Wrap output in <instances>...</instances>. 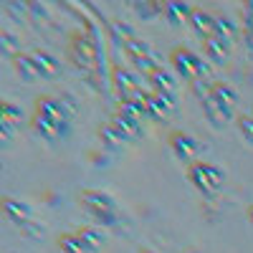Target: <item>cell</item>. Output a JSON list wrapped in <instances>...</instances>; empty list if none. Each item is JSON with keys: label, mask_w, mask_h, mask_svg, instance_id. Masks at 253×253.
Masks as SVG:
<instances>
[{"label": "cell", "mask_w": 253, "mask_h": 253, "mask_svg": "<svg viewBox=\"0 0 253 253\" xmlns=\"http://www.w3.org/2000/svg\"><path fill=\"white\" fill-rule=\"evenodd\" d=\"M58 248H61V253H86L76 233H66V236H61V238H58Z\"/></svg>", "instance_id": "21"}, {"label": "cell", "mask_w": 253, "mask_h": 253, "mask_svg": "<svg viewBox=\"0 0 253 253\" xmlns=\"http://www.w3.org/2000/svg\"><path fill=\"white\" fill-rule=\"evenodd\" d=\"M13 63L18 69V76L23 81H36L41 79L38 76V69H36V61H33V53H15L13 56Z\"/></svg>", "instance_id": "15"}, {"label": "cell", "mask_w": 253, "mask_h": 253, "mask_svg": "<svg viewBox=\"0 0 253 253\" xmlns=\"http://www.w3.org/2000/svg\"><path fill=\"white\" fill-rule=\"evenodd\" d=\"M76 236H79V241H81V246H84L86 253L99 251L104 246V241H107V236L101 233V228H79Z\"/></svg>", "instance_id": "11"}, {"label": "cell", "mask_w": 253, "mask_h": 253, "mask_svg": "<svg viewBox=\"0 0 253 253\" xmlns=\"http://www.w3.org/2000/svg\"><path fill=\"white\" fill-rule=\"evenodd\" d=\"M190 23H193L195 33L203 36V41H205V38L213 36V31H215V15H210V13H205V10H193V15H190Z\"/></svg>", "instance_id": "13"}, {"label": "cell", "mask_w": 253, "mask_h": 253, "mask_svg": "<svg viewBox=\"0 0 253 253\" xmlns=\"http://www.w3.org/2000/svg\"><path fill=\"white\" fill-rule=\"evenodd\" d=\"M246 215H248V220H251V225H253V205H248V210H246Z\"/></svg>", "instance_id": "27"}, {"label": "cell", "mask_w": 253, "mask_h": 253, "mask_svg": "<svg viewBox=\"0 0 253 253\" xmlns=\"http://www.w3.org/2000/svg\"><path fill=\"white\" fill-rule=\"evenodd\" d=\"M193 15V8H190L187 3H167L165 5V18L170 20L172 26H180L185 18Z\"/></svg>", "instance_id": "16"}, {"label": "cell", "mask_w": 253, "mask_h": 253, "mask_svg": "<svg viewBox=\"0 0 253 253\" xmlns=\"http://www.w3.org/2000/svg\"><path fill=\"white\" fill-rule=\"evenodd\" d=\"M69 56H71V61L76 63L79 69L91 71V74H99L101 56H99V46H96L94 38L81 36V33L74 36V38H71V46H69Z\"/></svg>", "instance_id": "3"}, {"label": "cell", "mask_w": 253, "mask_h": 253, "mask_svg": "<svg viewBox=\"0 0 253 253\" xmlns=\"http://www.w3.org/2000/svg\"><path fill=\"white\" fill-rule=\"evenodd\" d=\"M243 43L253 51V26H243Z\"/></svg>", "instance_id": "26"}, {"label": "cell", "mask_w": 253, "mask_h": 253, "mask_svg": "<svg viewBox=\"0 0 253 253\" xmlns=\"http://www.w3.org/2000/svg\"><path fill=\"white\" fill-rule=\"evenodd\" d=\"M236 122H238V129H241L243 139L253 144V114H238Z\"/></svg>", "instance_id": "22"}, {"label": "cell", "mask_w": 253, "mask_h": 253, "mask_svg": "<svg viewBox=\"0 0 253 253\" xmlns=\"http://www.w3.org/2000/svg\"><path fill=\"white\" fill-rule=\"evenodd\" d=\"M170 147L180 160H193L198 155V142L185 132H172L170 134Z\"/></svg>", "instance_id": "8"}, {"label": "cell", "mask_w": 253, "mask_h": 253, "mask_svg": "<svg viewBox=\"0 0 253 253\" xmlns=\"http://www.w3.org/2000/svg\"><path fill=\"white\" fill-rule=\"evenodd\" d=\"M203 51H205V56H208L210 61L223 63V61H228L230 46L225 43V41H220V38H215V36H210V38L203 41Z\"/></svg>", "instance_id": "12"}, {"label": "cell", "mask_w": 253, "mask_h": 253, "mask_svg": "<svg viewBox=\"0 0 253 253\" xmlns=\"http://www.w3.org/2000/svg\"><path fill=\"white\" fill-rule=\"evenodd\" d=\"M134 8H137V13H139V15L150 18V15H155V13H157V10H150V8H160V3H134Z\"/></svg>", "instance_id": "24"}, {"label": "cell", "mask_w": 253, "mask_h": 253, "mask_svg": "<svg viewBox=\"0 0 253 253\" xmlns=\"http://www.w3.org/2000/svg\"><path fill=\"white\" fill-rule=\"evenodd\" d=\"M36 114L43 117L46 122L56 124L58 129L66 134L69 132V119H71V109L63 104V99H56V96H41L36 101Z\"/></svg>", "instance_id": "5"}, {"label": "cell", "mask_w": 253, "mask_h": 253, "mask_svg": "<svg viewBox=\"0 0 253 253\" xmlns=\"http://www.w3.org/2000/svg\"><path fill=\"white\" fill-rule=\"evenodd\" d=\"M79 203L86 208V213L94 220H99L101 225H112L119 218L114 198L107 195V193H101V190H84V193L79 195Z\"/></svg>", "instance_id": "1"}, {"label": "cell", "mask_w": 253, "mask_h": 253, "mask_svg": "<svg viewBox=\"0 0 253 253\" xmlns=\"http://www.w3.org/2000/svg\"><path fill=\"white\" fill-rule=\"evenodd\" d=\"M124 51L132 56V61H144V58H152V51H150V46H147L144 41H139L137 36L124 41Z\"/></svg>", "instance_id": "17"}, {"label": "cell", "mask_w": 253, "mask_h": 253, "mask_svg": "<svg viewBox=\"0 0 253 253\" xmlns=\"http://www.w3.org/2000/svg\"><path fill=\"white\" fill-rule=\"evenodd\" d=\"M33 129H36L41 137H46V139H58V137L63 134V132L58 129V126H56V124L46 122L43 117H38V114L33 117Z\"/></svg>", "instance_id": "18"}, {"label": "cell", "mask_w": 253, "mask_h": 253, "mask_svg": "<svg viewBox=\"0 0 253 253\" xmlns=\"http://www.w3.org/2000/svg\"><path fill=\"white\" fill-rule=\"evenodd\" d=\"M3 210H5V215H8L13 223H18V225H26V223L33 220L31 205H28V203H20V200H15V198H3Z\"/></svg>", "instance_id": "7"}, {"label": "cell", "mask_w": 253, "mask_h": 253, "mask_svg": "<svg viewBox=\"0 0 253 253\" xmlns=\"http://www.w3.org/2000/svg\"><path fill=\"white\" fill-rule=\"evenodd\" d=\"M99 132H101V139H104V142H107L109 147H119V144L124 142V139L119 137V132L114 129V126H112V124H107V126H101V129H99Z\"/></svg>", "instance_id": "23"}, {"label": "cell", "mask_w": 253, "mask_h": 253, "mask_svg": "<svg viewBox=\"0 0 253 253\" xmlns=\"http://www.w3.org/2000/svg\"><path fill=\"white\" fill-rule=\"evenodd\" d=\"M238 91H236V86H230V84H225V81H218V84H213L210 86V91H208V101L215 107V112L228 122V119H233L236 117V107H238Z\"/></svg>", "instance_id": "4"}, {"label": "cell", "mask_w": 253, "mask_h": 253, "mask_svg": "<svg viewBox=\"0 0 253 253\" xmlns=\"http://www.w3.org/2000/svg\"><path fill=\"white\" fill-rule=\"evenodd\" d=\"M114 81H117V86L122 91H137V84H139V76L134 71H117L114 74Z\"/></svg>", "instance_id": "20"}, {"label": "cell", "mask_w": 253, "mask_h": 253, "mask_svg": "<svg viewBox=\"0 0 253 253\" xmlns=\"http://www.w3.org/2000/svg\"><path fill=\"white\" fill-rule=\"evenodd\" d=\"M170 61H172L175 71H177L182 79H190V81H195V79H200V76H205V74L210 71V66H208V63H205L198 53L187 51V48H182V46L172 51Z\"/></svg>", "instance_id": "6"}, {"label": "cell", "mask_w": 253, "mask_h": 253, "mask_svg": "<svg viewBox=\"0 0 253 253\" xmlns=\"http://www.w3.org/2000/svg\"><path fill=\"white\" fill-rule=\"evenodd\" d=\"M187 177L205 195H215L220 190V185L225 182L223 167H218L213 162H193V165H190V170H187Z\"/></svg>", "instance_id": "2"}, {"label": "cell", "mask_w": 253, "mask_h": 253, "mask_svg": "<svg viewBox=\"0 0 253 253\" xmlns=\"http://www.w3.org/2000/svg\"><path fill=\"white\" fill-rule=\"evenodd\" d=\"M213 36H215V38H220V41H225V43L230 46L233 41H238L241 28H238V26H236L228 15H220V18H215V31H213Z\"/></svg>", "instance_id": "14"}, {"label": "cell", "mask_w": 253, "mask_h": 253, "mask_svg": "<svg viewBox=\"0 0 253 253\" xmlns=\"http://www.w3.org/2000/svg\"><path fill=\"white\" fill-rule=\"evenodd\" d=\"M150 84L155 86L157 94H177V79L170 71H165V69L152 71L150 74Z\"/></svg>", "instance_id": "10"}, {"label": "cell", "mask_w": 253, "mask_h": 253, "mask_svg": "<svg viewBox=\"0 0 253 253\" xmlns=\"http://www.w3.org/2000/svg\"><path fill=\"white\" fill-rule=\"evenodd\" d=\"M0 41H3V51H5V53H13V46H15V38H13L10 33H3V36H0Z\"/></svg>", "instance_id": "25"}, {"label": "cell", "mask_w": 253, "mask_h": 253, "mask_svg": "<svg viewBox=\"0 0 253 253\" xmlns=\"http://www.w3.org/2000/svg\"><path fill=\"white\" fill-rule=\"evenodd\" d=\"M33 61L41 79H56L58 76V58L46 51H33Z\"/></svg>", "instance_id": "9"}, {"label": "cell", "mask_w": 253, "mask_h": 253, "mask_svg": "<svg viewBox=\"0 0 253 253\" xmlns=\"http://www.w3.org/2000/svg\"><path fill=\"white\" fill-rule=\"evenodd\" d=\"M20 119H23V112H20V107H15L13 101H0V122L15 126Z\"/></svg>", "instance_id": "19"}]
</instances>
